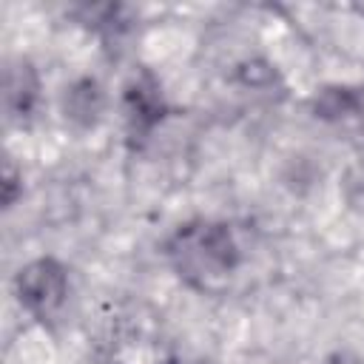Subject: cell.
Wrapping results in <instances>:
<instances>
[{"label": "cell", "instance_id": "obj_7", "mask_svg": "<svg viewBox=\"0 0 364 364\" xmlns=\"http://www.w3.org/2000/svg\"><path fill=\"white\" fill-rule=\"evenodd\" d=\"M20 179H23V176L17 173V168L11 165V159H6V165H3V205H6V208L14 205L17 193H23Z\"/></svg>", "mask_w": 364, "mask_h": 364}, {"label": "cell", "instance_id": "obj_4", "mask_svg": "<svg viewBox=\"0 0 364 364\" xmlns=\"http://www.w3.org/2000/svg\"><path fill=\"white\" fill-rule=\"evenodd\" d=\"M63 114L80 128H94L105 114V91L94 77L74 80L63 94Z\"/></svg>", "mask_w": 364, "mask_h": 364}, {"label": "cell", "instance_id": "obj_1", "mask_svg": "<svg viewBox=\"0 0 364 364\" xmlns=\"http://www.w3.org/2000/svg\"><path fill=\"white\" fill-rule=\"evenodd\" d=\"M165 250L179 279L196 290H210L242 262L233 230L225 222H191L168 239Z\"/></svg>", "mask_w": 364, "mask_h": 364}, {"label": "cell", "instance_id": "obj_6", "mask_svg": "<svg viewBox=\"0 0 364 364\" xmlns=\"http://www.w3.org/2000/svg\"><path fill=\"white\" fill-rule=\"evenodd\" d=\"M358 94L350 88H324L313 100V111L321 119H341L358 111Z\"/></svg>", "mask_w": 364, "mask_h": 364}, {"label": "cell", "instance_id": "obj_8", "mask_svg": "<svg viewBox=\"0 0 364 364\" xmlns=\"http://www.w3.org/2000/svg\"><path fill=\"white\" fill-rule=\"evenodd\" d=\"M324 364H364V355H358L353 350H336Z\"/></svg>", "mask_w": 364, "mask_h": 364}, {"label": "cell", "instance_id": "obj_2", "mask_svg": "<svg viewBox=\"0 0 364 364\" xmlns=\"http://www.w3.org/2000/svg\"><path fill=\"white\" fill-rule=\"evenodd\" d=\"M14 296L26 313L46 321L60 313L68 299V270L54 256L26 262L14 276Z\"/></svg>", "mask_w": 364, "mask_h": 364}, {"label": "cell", "instance_id": "obj_5", "mask_svg": "<svg viewBox=\"0 0 364 364\" xmlns=\"http://www.w3.org/2000/svg\"><path fill=\"white\" fill-rule=\"evenodd\" d=\"M40 97V77L37 68L28 60H14L6 65V77H3V100H6V111L9 117H26L31 114L34 102Z\"/></svg>", "mask_w": 364, "mask_h": 364}, {"label": "cell", "instance_id": "obj_3", "mask_svg": "<svg viewBox=\"0 0 364 364\" xmlns=\"http://www.w3.org/2000/svg\"><path fill=\"white\" fill-rule=\"evenodd\" d=\"M162 111H165V102L159 94V82L154 80L151 71H142L125 88V114H128L131 131L148 134L162 119Z\"/></svg>", "mask_w": 364, "mask_h": 364}, {"label": "cell", "instance_id": "obj_9", "mask_svg": "<svg viewBox=\"0 0 364 364\" xmlns=\"http://www.w3.org/2000/svg\"><path fill=\"white\" fill-rule=\"evenodd\" d=\"M165 364H182V361H179V358H168Z\"/></svg>", "mask_w": 364, "mask_h": 364}]
</instances>
